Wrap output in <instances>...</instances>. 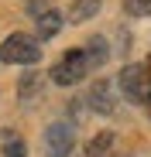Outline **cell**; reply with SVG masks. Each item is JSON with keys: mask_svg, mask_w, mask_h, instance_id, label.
I'll return each instance as SVG.
<instances>
[{"mask_svg": "<svg viewBox=\"0 0 151 157\" xmlns=\"http://www.w3.org/2000/svg\"><path fill=\"white\" fill-rule=\"evenodd\" d=\"M141 106L148 109V116H151V82H148V89H144V99H141Z\"/></svg>", "mask_w": 151, "mask_h": 157, "instance_id": "obj_14", "label": "cell"}, {"mask_svg": "<svg viewBox=\"0 0 151 157\" xmlns=\"http://www.w3.org/2000/svg\"><path fill=\"white\" fill-rule=\"evenodd\" d=\"M86 106L93 109V113H100V116H110L113 109H117V96H113V86L107 82V78H96V82L89 86V92H86Z\"/></svg>", "mask_w": 151, "mask_h": 157, "instance_id": "obj_5", "label": "cell"}, {"mask_svg": "<svg viewBox=\"0 0 151 157\" xmlns=\"http://www.w3.org/2000/svg\"><path fill=\"white\" fill-rule=\"evenodd\" d=\"M38 58H41V41L31 38V34L14 31L10 38H4V44H0V62L4 65H35Z\"/></svg>", "mask_w": 151, "mask_h": 157, "instance_id": "obj_1", "label": "cell"}, {"mask_svg": "<svg viewBox=\"0 0 151 157\" xmlns=\"http://www.w3.org/2000/svg\"><path fill=\"white\" fill-rule=\"evenodd\" d=\"M48 7H52V0H28V14H31V17H38V14H45Z\"/></svg>", "mask_w": 151, "mask_h": 157, "instance_id": "obj_13", "label": "cell"}, {"mask_svg": "<svg viewBox=\"0 0 151 157\" xmlns=\"http://www.w3.org/2000/svg\"><path fill=\"white\" fill-rule=\"evenodd\" d=\"M100 4H103V0H72V4H69V21L72 24H83V21L96 17L100 14Z\"/></svg>", "mask_w": 151, "mask_h": 157, "instance_id": "obj_9", "label": "cell"}, {"mask_svg": "<svg viewBox=\"0 0 151 157\" xmlns=\"http://www.w3.org/2000/svg\"><path fill=\"white\" fill-rule=\"evenodd\" d=\"M41 86H45V82H41V75H38V72H24V75H21V82H17V99H21V102L38 99V96H41Z\"/></svg>", "mask_w": 151, "mask_h": 157, "instance_id": "obj_8", "label": "cell"}, {"mask_svg": "<svg viewBox=\"0 0 151 157\" xmlns=\"http://www.w3.org/2000/svg\"><path fill=\"white\" fill-rule=\"evenodd\" d=\"M124 10L131 17H151V0H124Z\"/></svg>", "mask_w": 151, "mask_h": 157, "instance_id": "obj_12", "label": "cell"}, {"mask_svg": "<svg viewBox=\"0 0 151 157\" xmlns=\"http://www.w3.org/2000/svg\"><path fill=\"white\" fill-rule=\"evenodd\" d=\"M113 147V130H103L86 144V157H107V150Z\"/></svg>", "mask_w": 151, "mask_h": 157, "instance_id": "obj_11", "label": "cell"}, {"mask_svg": "<svg viewBox=\"0 0 151 157\" xmlns=\"http://www.w3.org/2000/svg\"><path fill=\"white\" fill-rule=\"evenodd\" d=\"M83 48H86V58H89V65H93V68H100V65L110 58V44H107V38H100V34H96V38H89Z\"/></svg>", "mask_w": 151, "mask_h": 157, "instance_id": "obj_10", "label": "cell"}, {"mask_svg": "<svg viewBox=\"0 0 151 157\" xmlns=\"http://www.w3.org/2000/svg\"><path fill=\"white\" fill-rule=\"evenodd\" d=\"M76 147V133H72V123H52L45 130V154L48 157H69Z\"/></svg>", "mask_w": 151, "mask_h": 157, "instance_id": "obj_4", "label": "cell"}, {"mask_svg": "<svg viewBox=\"0 0 151 157\" xmlns=\"http://www.w3.org/2000/svg\"><path fill=\"white\" fill-rule=\"evenodd\" d=\"M148 82H151V62L148 65H124V72L117 75V86H120L124 99H131V102H141L144 99Z\"/></svg>", "mask_w": 151, "mask_h": 157, "instance_id": "obj_3", "label": "cell"}, {"mask_svg": "<svg viewBox=\"0 0 151 157\" xmlns=\"http://www.w3.org/2000/svg\"><path fill=\"white\" fill-rule=\"evenodd\" d=\"M93 72V65H89V58H86V48H69L65 55L52 65V82L55 86H76L79 78H86Z\"/></svg>", "mask_w": 151, "mask_h": 157, "instance_id": "obj_2", "label": "cell"}, {"mask_svg": "<svg viewBox=\"0 0 151 157\" xmlns=\"http://www.w3.org/2000/svg\"><path fill=\"white\" fill-rule=\"evenodd\" d=\"M0 150H4V157H28V144H24V137L17 133V130H0Z\"/></svg>", "mask_w": 151, "mask_h": 157, "instance_id": "obj_7", "label": "cell"}, {"mask_svg": "<svg viewBox=\"0 0 151 157\" xmlns=\"http://www.w3.org/2000/svg\"><path fill=\"white\" fill-rule=\"evenodd\" d=\"M62 24H65V17H62L55 7H48L45 14H38V17H35V28H38V41H48V38H55V34L62 31Z\"/></svg>", "mask_w": 151, "mask_h": 157, "instance_id": "obj_6", "label": "cell"}]
</instances>
